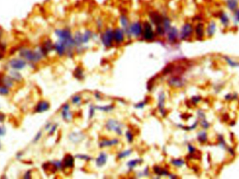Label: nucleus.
Instances as JSON below:
<instances>
[{
  "label": "nucleus",
  "instance_id": "34",
  "mask_svg": "<svg viewBox=\"0 0 239 179\" xmlns=\"http://www.w3.org/2000/svg\"><path fill=\"white\" fill-rule=\"evenodd\" d=\"M10 93L9 88L6 87L4 85H0V95L1 96H8Z\"/></svg>",
  "mask_w": 239,
  "mask_h": 179
},
{
  "label": "nucleus",
  "instance_id": "16",
  "mask_svg": "<svg viewBox=\"0 0 239 179\" xmlns=\"http://www.w3.org/2000/svg\"><path fill=\"white\" fill-rule=\"evenodd\" d=\"M113 39L114 41L117 43H121L124 41V33L122 29H118L113 31Z\"/></svg>",
  "mask_w": 239,
  "mask_h": 179
},
{
  "label": "nucleus",
  "instance_id": "31",
  "mask_svg": "<svg viewBox=\"0 0 239 179\" xmlns=\"http://www.w3.org/2000/svg\"><path fill=\"white\" fill-rule=\"evenodd\" d=\"M114 107L113 105H106V106H97L95 107V109L101 111V112H110L112 110H113Z\"/></svg>",
  "mask_w": 239,
  "mask_h": 179
},
{
  "label": "nucleus",
  "instance_id": "10",
  "mask_svg": "<svg viewBox=\"0 0 239 179\" xmlns=\"http://www.w3.org/2000/svg\"><path fill=\"white\" fill-rule=\"evenodd\" d=\"M168 84L173 87L180 88L184 86L185 82L182 79L178 78V77H172L169 80Z\"/></svg>",
  "mask_w": 239,
  "mask_h": 179
},
{
  "label": "nucleus",
  "instance_id": "18",
  "mask_svg": "<svg viewBox=\"0 0 239 179\" xmlns=\"http://www.w3.org/2000/svg\"><path fill=\"white\" fill-rule=\"evenodd\" d=\"M107 155L105 153L103 152H101L100 154H99V156L97 158V160H96V165H97V167H102L105 165V164L106 163V161H107Z\"/></svg>",
  "mask_w": 239,
  "mask_h": 179
},
{
  "label": "nucleus",
  "instance_id": "1",
  "mask_svg": "<svg viewBox=\"0 0 239 179\" xmlns=\"http://www.w3.org/2000/svg\"><path fill=\"white\" fill-rule=\"evenodd\" d=\"M47 55L48 54L44 52L41 46L37 48L34 50L27 48H22L19 50L20 57L29 63H37Z\"/></svg>",
  "mask_w": 239,
  "mask_h": 179
},
{
  "label": "nucleus",
  "instance_id": "37",
  "mask_svg": "<svg viewBox=\"0 0 239 179\" xmlns=\"http://www.w3.org/2000/svg\"><path fill=\"white\" fill-rule=\"evenodd\" d=\"M92 36V33L90 31H86L85 33L83 36V41L84 43H88L90 41V39Z\"/></svg>",
  "mask_w": 239,
  "mask_h": 179
},
{
  "label": "nucleus",
  "instance_id": "13",
  "mask_svg": "<svg viewBox=\"0 0 239 179\" xmlns=\"http://www.w3.org/2000/svg\"><path fill=\"white\" fill-rule=\"evenodd\" d=\"M63 168H72L74 166V158L70 154H67L64 158L62 161Z\"/></svg>",
  "mask_w": 239,
  "mask_h": 179
},
{
  "label": "nucleus",
  "instance_id": "40",
  "mask_svg": "<svg viewBox=\"0 0 239 179\" xmlns=\"http://www.w3.org/2000/svg\"><path fill=\"white\" fill-rule=\"evenodd\" d=\"M126 137H127V141L129 142H132L133 140V135L131 131H127V133L125 134Z\"/></svg>",
  "mask_w": 239,
  "mask_h": 179
},
{
  "label": "nucleus",
  "instance_id": "41",
  "mask_svg": "<svg viewBox=\"0 0 239 179\" xmlns=\"http://www.w3.org/2000/svg\"><path fill=\"white\" fill-rule=\"evenodd\" d=\"M71 101H72V103H73V104L78 105L79 103H80V101H81V98H80V96H78V95L74 96L73 97L72 100H71Z\"/></svg>",
  "mask_w": 239,
  "mask_h": 179
},
{
  "label": "nucleus",
  "instance_id": "49",
  "mask_svg": "<svg viewBox=\"0 0 239 179\" xmlns=\"http://www.w3.org/2000/svg\"><path fill=\"white\" fill-rule=\"evenodd\" d=\"M6 128L4 126H0V137H3L6 135Z\"/></svg>",
  "mask_w": 239,
  "mask_h": 179
},
{
  "label": "nucleus",
  "instance_id": "33",
  "mask_svg": "<svg viewBox=\"0 0 239 179\" xmlns=\"http://www.w3.org/2000/svg\"><path fill=\"white\" fill-rule=\"evenodd\" d=\"M131 153H132V150L131 149H128V150H124V151H122L120 153L118 154V158H119V159H123V158L128 157V156L130 155Z\"/></svg>",
  "mask_w": 239,
  "mask_h": 179
},
{
  "label": "nucleus",
  "instance_id": "57",
  "mask_svg": "<svg viewBox=\"0 0 239 179\" xmlns=\"http://www.w3.org/2000/svg\"><path fill=\"white\" fill-rule=\"evenodd\" d=\"M95 96H96V98H97V99H100V98H101L100 95H99V93H96V94H95Z\"/></svg>",
  "mask_w": 239,
  "mask_h": 179
},
{
  "label": "nucleus",
  "instance_id": "42",
  "mask_svg": "<svg viewBox=\"0 0 239 179\" xmlns=\"http://www.w3.org/2000/svg\"><path fill=\"white\" fill-rule=\"evenodd\" d=\"M76 158H78V159H80V160H86V161H89L92 159V158L88 155H76Z\"/></svg>",
  "mask_w": 239,
  "mask_h": 179
},
{
  "label": "nucleus",
  "instance_id": "20",
  "mask_svg": "<svg viewBox=\"0 0 239 179\" xmlns=\"http://www.w3.org/2000/svg\"><path fill=\"white\" fill-rule=\"evenodd\" d=\"M195 33L196 36H197V39H203L204 36V24L199 23L196 26L195 28Z\"/></svg>",
  "mask_w": 239,
  "mask_h": 179
},
{
  "label": "nucleus",
  "instance_id": "23",
  "mask_svg": "<svg viewBox=\"0 0 239 179\" xmlns=\"http://www.w3.org/2000/svg\"><path fill=\"white\" fill-rule=\"evenodd\" d=\"M84 136L82 135L81 133H71L70 135H69V139L71 142H73V143H77L78 142H80L82 139H83Z\"/></svg>",
  "mask_w": 239,
  "mask_h": 179
},
{
  "label": "nucleus",
  "instance_id": "43",
  "mask_svg": "<svg viewBox=\"0 0 239 179\" xmlns=\"http://www.w3.org/2000/svg\"><path fill=\"white\" fill-rule=\"evenodd\" d=\"M41 137H42V133H41V131H39L37 133V135H35L34 138L33 139V143H37V142H39L41 139Z\"/></svg>",
  "mask_w": 239,
  "mask_h": 179
},
{
  "label": "nucleus",
  "instance_id": "32",
  "mask_svg": "<svg viewBox=\"0 0 239 179\" xmlns=\"http://www.w3.org/2000/svg\"><path fill=\"white\" fill-rule=\"evenodd\" d=\"M73 41H74L75 45H76V46H80V45L83 43V36L80 34L77 33L76 36H75Z\"/></svg>",
  "mask_w": 239,
  "mask_h": 179
},
{
  "label": "nucleus",
  "instance_id": "38",
  "mask_svg": "<svg viewBox=\"0 0 239 179\" xmlns=\"http://www.w3.org/2000/svg\"><path fill=\"white\" fill-rule=\"evenodd\" d=\"M225 58L226 61H227V63H228V64L230 66H231V67H238V66H239V63H238V62L232 61V60H231L230 58L227 57V56H225Z\"/></svg>",
  "mask_w": 239,
  "mask_h": 179
},
{
  "label": "nucleus",
  "instance_id": "36",
  "mask_svg": "<svg viewBox=\"0 0 239 179\" xmlns=\"http://www.w3.org/2000/svg\"><path fill=\"white\" fill-rule=\"evenodd\" d=\"M120 21H121V24L125 29H127V32L128 33V30H129V28H128V20L127 17L125 16H122L120 17Z\"/></svg>",
  "mask_w": 239,
  "mask_h": 179
},
{
  "label": "nucleus",
  "instance_id": "51",
  "mask_svg": "<svg viewBox=\"0 0 239 179\" xmlns=\"http://www.w3.org/2000/svg\"><path fill=\"white\" fill-rule=\"evenodd\" d=\"M188 150H189V152L190 154L193 153H195L196 151L195 148L193 146H192L191 144L188 145Z\"/></svg>",
  "mask_w": 239,
  "mask_h": 179
},
{
  "label": "nucleus",
  "instance_id": "22",
  "mask_svg": "<svg viewBox=\"0 0 239 179\" xmlns=\"http://www.w3.org/2000/svg\"><path fill=\"white\" fill-rule=\"evenodd\" d=\"M42 48L44 49V50L45 51V52L48 54L49 52H50L51 51L54 49V44H52V43L51 42L50 40H47L44 43V45H43Z\"/></svg>",
  "mask_w": 239,
  "mask_h": 179
},
{
  "label": "nucleus",
  "instance_id": "9",
  "mask_svg": "<svg viewBox=\"0 0 239 179\" xmlns=\"http://www.w3.org/2000/svg\"><path fill=\"white\" fill-rule=\"evenodd\" d=\"M50 109V104L46 101H41L37 103L35 107V112L43 113L47 112Z\"/></svg>",
  "mask_w": 239,
  "mask_h": 179
},
{
  "label": "nucleus",
  "instance_id": "26",
  "mask_svg": "<svg viewBox=\"0 0 239 179\" xmlns=\"http://www.w3.org/2000/svg\"><path fill=\"white\" fill-rule=\"evenodd\" d=\"M227 6L230 10L235 11L238 6V0H227Z\"/></svg>",
  "mask_w": 239,
  "mask_h": 179
},
{
  "label": "nucleus",
  "instance_id": "5",
  "mask_svg": "<svg viewBox=\"0 0 239 179\" xmlns=\"http://www.w3.org/2000/svg\"><path fill=\"white\" fill-rule=\"evenodd\" d=\"M113 41V31H112L111 29H107L101 36V42L103 46L107 48L112 46Z\"/></svg>",
  "mask_w": 239,
  "mask_h": 179
},
{
  "label": "nucleus",
  "instance_id": "25",
  "mask_svg": "<svg viewBox=\"0 0 239 179\" xmlns=\"http://www.w3.org/2000/svg\"><path fill=\"white\" fill-rule=\"evenodd\" d=\"M153 169L155 174L159 175V176H167V175H169V171L167 169L161 168L159 166H155Z\"/></svg>",
  "mask_w": 239,
  "mask_h": 179
},
{
  "label": "nucleus",
  "instance_id": "56",
  "mask_svg": "<svg viewBox=\"0 0 239 179\" xmlns=\"http://www.w3.org/2000/svg\"><path fill=\"white\" fill-rule=\"evenodd\" d=\"M51 123L50 122H48L46 124V126H45V130H46V131H48V130H50V127H51Z\"/></svg>",
  "mask_w": 239,
  "mask_h": 179
},
{
  "label": "nucleus",
  "instance_id": "39",
  "mask_svg": "<svg viewBox=\"0 0 239 179\" xmlns=\"http://www.w3.org/2000/svg\"><path fill=\"white\" fill-rule=\"evenodd\" d=\"M51 163L53 165V166L55 167V168L57 170H60V169H63V165H62V162H60V161H53V162H51Z\"/></svg>",
  "mask_w": 239,
  "mask_h": 179
},
{
  "label": "nucleus",
  "instance_id": "6",
  "mask_svg": "<svg viewBox=\"0 0 239 179\" xmlns=\"http://www.w3.org/2000/svg\"><path fill=\"white\" fill-rule=\"evenodd\" d=\"M193 32V27L192 24L189 23H186L184 24L182 27L181 31H180V38L182 40H186L191 36Z\"/></svg>",
  "mask_w": 239,
  "mask_h": 179
},
{
  "label": "nucleus",
  "instance_id": "44",
  "mask_svg": "<svg viewBox=\"0 0 239 179\" xmlns=\"http://www.w3.org/2000/svg\"><path fill=\"white\" fill-rule=\"evenodd\" d=\"M201 125L203 128H204V129H207V128H209L210 123H208V122L205 119V118H204V119H203L201 121Z\"/></svg>",
  "mask_w": 239,
  "mask_h": 179
},
{
  "label": "nucleus",
  "instance_id": "24",
  "mask_svg": "<svg viewBox=\"0 0 239 179\" xmlns=\"http://www.w3.org/2000/svg\"><path fill=\"white\" fill-rule=\"evenodd\" d=\"M216 29V24L214 22H211L208 24L207 27V34L209 37H212L215 32Z\"/></svg>",
  "mask_w": 239,
  "mask_h": 179
},
{
  "label": "nucleus",
  "instance_id": "29",
  "mask_svg": "<svg viewBox=\"0 0 239 179\" xmlns=\"http://www.w3.org/2000/svg\"><path fill=\"white\" fill-rule=\"evenodd\" d=\"M74 76L76 77V78L79 79V80L83 78V77H84L83 76V69L81 68H80V67L76 68V70H75V71H74Z\"/></svg>",
  "mask_w": 239,
  "mask_h": 179
},
{
  "label": "nucleus",
  "instance_id": "52",
  "mask_svg": "<svg viewBox=\"0 0 239 179\" xmlns=\"http://www.w3.org/2000/svg\"><path fill=\"white\" fill-rule=\"evenodd\" d=\"M22 156H23V153L22 151H19L16 154V158L18 160H20L22 158Z\"/></svg>",
  "mask_w": 239,
  "mask_h": 179
},
{
  "label": "nucleus",
  "instance_id": "27",
  "mask_svg": "<svg viewBox=\"0 0 239 179\" xmlns=\"http://www.w3.org/2000/svg\"><path fill=\"white\" fill-rule=\"evenodd\" d=\"M220 20L221 21L222 24L225 26H227L229 23V19L227 16V15L225 14V13H222L220 15Z\"/></svg>",
  "mask_w": 239,
  "mask_h": 179
},
{
  "label": "nucleus",
  "instance_id": "50",
  "mask_svg": "<svg viewBox=\"0 0 239 179\" xmlns=\"http://www.w3.org/2000/svg\"><path fill=\"white\" fill-rule=\"evenodd\" d=\"M145 105H146V103H145V102H141V103H139L137 105H135V107L137 109H142L143 107H144Z\"/></svg>",
  "mask_w": 239,
  "mask_h": 179
},
{
  "label": "nucleus",
  "instance_id": "19",
  "mask_svg": "<svg viewBox=\"0 0 239 179\" xmlns=\"http://www.w3.org/2000/svg\"><path fill=\"white\" fill-rule=\"evenodd\" d=\"M178 30L174 27H171L168 31V40L170 42H175L178 38Z\"/></svg>",
  "mask_w": 239,
  "mask_h": 179
},
{
  "label": "nucleus",
  "instance_id": "21",
  "mask_svg": "<svg viewBox=\"0 0 239 179\" xmlns=\"http://www.w3.org/2000/svg\"><path fill=\"white\" fill-rule=\"evenodd\" d=\"M1 82L3 85H4L9 88L14 87V81L11 79L9 75H6L1 79Z\"/></svg>",
  "mask_w": 239,
  "mask_h": 179
},
{
  "label": "nucleus",
  "instance_id": "11",
  "mask_svg": "<svg viewBox=\"0 0 239 179\" xmlns=\"http://www.w3.org/2000/svg\"><path fill=\"white\" fill-rule=\"evenodd\" d=\"M62 116L66 121H69L72 118V114L70 112V107L68 104H65L62 108Z\"/></svg>",
  "mask_w": 239,
  "mask_h": 179
},
{
  "label": "nucleus",
  "instance_id": "15",
  "mask_svg": "<svg viewBox=\"0 0 239 179\" xmlns=\"http://www.w3.org/2000/svg\"><path fill=\"white\" fill-rule=\"evenodd\" d=\"M119 142V140L118 139H103L101 142L99 143V147L100 148H105V147H110L115 146L118 144Z\"/></svg>",
  "mask_w": 239,
  "mask_h": 179
},
{
  "label": "nucleus",
  "instance_id": "2",
  "mask_svg": "<svg viewBox=\"0 0 239 179\" xmlns=\"http://www.w3.org/2000/svg\"><path fill=\"white\" fill-rule=\"evenodd\" d=\"M55 34L58 38V41L62 43L65 45L67 49L71 50L72 47L75 46V43L71 36V32L69 29H56L55 31Z\"/></svg>",
  "mask_w": 239,
  "mask_h": 179
},
{
  "label": "nucleus",
  "instance_id": "30",
  "mask_svg": "<svg viewBox=\"0 0 239 179\" xmlns=\"http://www.w3.org/2000/svg\"><path fill=\"white\" fill-rule=\"evenodd\" d=\"M142 162V160H139V159H135V160H130L127 163V167H129V169H133L136 166L138 165V164L141 163Z\"/></svg>",
  "mask_w": 239,
  "mask_h": 179
},
{
  "label": "nucleus",
  "instance_id": "55",
  "mask_svg": "<svg viewBox=\"0 0 239 179\" xmlns=\"http://www.w3.org/2000/svg\"><path fill=\"white\" fill-rule=\"evenodd\" d=\"M235 18L239 22V9L237 11H235Z\"/></svg>",
  "mask_w": 239,
  "mask_h": 179
},
{
  "label": "nucleus",
  "instance_id": "35",
  "mask_svg": "<svg viewBox=\"0 0 239 179\" xmlns=\"http://www.w3.org/2000/svg\"><path fill=\"white\" fill-rule=\"evenodd\" d=\"M171 163H172V165H174L175 167H180L185 164V161L181 159H176L172 160H171Z\"/></svg>",
  "mask_w": 239,
  "mask_h": 179
},
{
  "label": "nucleus",
  "instance_id": "47",
  "mask_svg": "<svg viewBox=\"0 0 239 179\" xmlns=\"http://www.w3.org/2000/svg\"><path fill=\"white\" fill-rule=\"evenodd\" d=\"M23 178L24 179H30L32 178V172L30 170H28L24 173V174L23 175Z\"/></svg>",
  "mask_w": 239,
  "mask_h": 179
},
{
  "label": "nucleus",
  "instance_id": "3",
  "mask_svg": "<svg viewBox=\"0 0 239 179\" xmlns=\"http://www.w3.org/2000/svg\"><path fill=\"white\" fill-rule=\"evenodd\" d=\"M123 124L121 122L114 119H109L106 123V128L110 131H113L118 135H122Z\"/></svg>",
  "mask_w": 239,
  "mask_h": 179
},
{
  "label": "nucleus",
  "instance_id": "54",
  "mask_svg": "<svg viewBox=\"0 0 239 179\" xmlns=\"http://www.w3.org/2000/svg\"><path fill=\"white\" fill-rule=\"evenodd\" d=\"M5 118H6L5 115L1 114V113H0V123H3V122L4 121Z\"/></svg>",
  "mask_w": 239,
  "mask_h": 179
},
{
  "label": "nucleus",
  "instance_id": "48",
  "mask_svg": "<svg viewBox=\"0 0 239 179\" xmlns=\"http://www.w3.org/2000/svg\"><path fill=\"white\" fill-rule=\"evenodd\" d=\"M95 107H94L93 105L90 106V112H89V117H90V118H93V116H94V114H95Z\"/></svg>",
  "mask_w": 239,
  "mask_h": 179
},
{
  "label": "nucleus",
  "instance_id": "7",
  "mask_svg": "<svg viewBox=\"0 0 239 179\" xmlns=\"http://www.w3.org/2000/svg\"><path fill=\"white\" fill-rule=\"evenodd\" d=\"M143 31L142 25L141 24L140 22H134L133 23L130 27H129V30H128V33H130L136 37H139L141 35Z\"/></svg>",
  "mask_w": 239,
  "mask_h": 179
},
{
  "label": "nucleus",
  "instance_id": "28",
  "mask_svg": "<svg viewBox=\"0 0 239 179\" xmlns=\"http://www.w3.org/2000/svg\"><path fill=\"white\" fill-rule=\"evenodd\" d=\"M197 138H198L199 142L201 143L206 142L207 141V134L206 132L204 131L199 132L198 133V135H197Z\"/></svg>",
  "mask_w": 239,
  "mask_h": 179
},
{
  "label": "nucleus",
  "instance_id": "8",
  "mask_svg": "<svg viewBox=\"0 0 239 179\" xmlns=\"http://www.w3.org/2000/svg\"><path fill=\"white\" fill-rule=\"evenodd\" d=\"M144 37L146 41H152L154 38V31L148 22H146L144 24Z\"/></svg>",
  "mask_w": 239,
  "mask_h": 179
},
{
  "label": "nucleus",
  "instance_id": "17",
  "mask_svg": "<svg viewBox=\"0 0 239 179\" xmlns=\"http://www.w3.org/2000/svg\"><path fill=\"white\" fill-rule=\"evenodd\" d=\"M9 77L12 79L15 82H22V75L20 74V73L18 72L16 70H11V71H9Z\"/></svg>",
  "mask_w": 239,
  "mask_h": 179
},
{
  "label": "nucleus",
  "instance_id": "58",
  "mask_svg": "<svg viewBox=\"0 0 239 179\" xmlns=\"http://www.w3.org/2000/svg\"><path fill=\"white\" fill-rule=\"evenodd\" d=\"M1 142H0V149H1Z\"/></svg>",
  "mask_w": 239,
  "mask_h": 179
},
{
  "label": "nucleus",
  "instance_id": "45",
  "mask_svg": "<svg viewBox=\"0 0 239 179\" xmlns=\"http://www.w3.org/2000/svg\"><path fill=\"white\" fill-rule=\"evenodd\" d=\"M57 124H55V125H52L51 127H50V130H49V133H48V135H52V134H54L56 130H57Z\"/></svg>",
  "mask_w": 239,
  "mask_h": 179
},
{
  "label": "nucleus",
  "instance_id": "14",
  "mask_svg": "<svg viewBox=\"0 0 239 179\" xmlns=\"http://www.w3.org/2000/svg\"><path fill=\"white\" fill-rule=\"evenodd\" d=\"M54 50L56 51L58 55L62 56L65 54L66 51H67V48L62 43L58 41L57 42H56L54 44Z\"/></svg>",
  "mask_w": 239,
  "mask_h": 179
},
{
  "label": "nucleus",
  "instance_id": "12",
  "mask_svg": "<svg viewBox=\"0 0 239 179\" xmlns=\"http://www.w3.org/2000/svg\"><path fill=\"white\" fill-rule=\"evenodd\" d=\"M164 103H165V94L164 92H161L159 95V98H158V108H159V112L163 116H165L167 115L166 112L164 110Z\"/></svg>",
  "mask_w": 239,
  "mask_h": 179
},
{
  "label": "nucleus",
  "instance_id": "46",
  "mask_svg": "<svg viewBox=\"0 0 239 179\" xmlns=\"http://www.w3.org/2000/svg\"><path fill=\"white\" fill-rule=\"evenodd\" d=\"M201 98L200 96H194L191 99V101L194 105H197V103H198L199 102L201 101Z\"/></svg>",
  "mask_w": 239,
  "mask_h": 179
},
{
  "label": "nucleus",
  "instance_id": "4",
  "mask_svg": "<svg viewBox=\"0 0 239 179\" xmlns=\"http://www.w3.org/2000/svg\"><path fill=\"white\" fill-rule=\"evenodd\" d=\"M9 66L11 68L16 70V71H20V70L24 69L27 66V61L25 60L22 59V58H14L9 60L8 63Z\"/></svg>",
  "mask_w": 239,
  "mask_h": 179
},
{
  "label": "nucleus",
  "instance_id": "53",
  "mask_svg": "<svg viewBox=\"0 0 239 179\" xmlns=\"http://www.w3.org/2000/svg\"><path fill=\"white\" fill-rule=\"evenodd\" d=\"M198 115H199V118H203V119H204V118H205V114H204V112H202V111L199 110V112H198Z\"/></svg>",
  "mask_w": 239,
  "mask_h": 179
}]
</instances>
